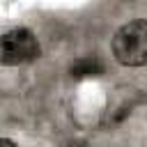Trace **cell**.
<instances>
[{
  "mask_svg": "<svg viewBox=\"0 0 147 147\" xmlns=\"http://www.w3.org/2000/svg\"><path fill=\"white\" fill-rule=\"evenodd\" d=\"M113 55L124 67L147 64V21H129L113 37Z\"/></svg>",
  "mask_w": 147,
  "mask_h": 147,
  "instance_id": "obj_1",
  "label": "cell"
},
{
  "mask_svg": "<svg viewBox=\"0 0 147 147\" xmlns=\"http://www.w3.org/2000/svg\"><path fill=\"white\" fill-rule=\"evenodd\" d=\"M0 147H18V145L11 142V140H7V138H0Z\"/></svg>",
  "mask_w": 147,
  "mask_h": 147,
  "instance_id": "obj_4",
  "label": "cell"
},
{
  "mask_svg": "<svg viewBox=\"0 0 147 147\" xmlns=\"http://www.w3.org/2000/svg\"><path fill=\"white\" fill-rule=\"evenodd\" d=\"M103 74V64L96 57H83L71 67V76L76 78H87V76H99Z\"/></svg>",
  "mask_w": 147,
  "mask_h": 147,
  "instance_id": "obj_3",
  "label": "cell"
},
{
  "mask_svg": "<svg viewBox=\"0 0 147 147\" xmlns=\"http://www.w3.org/2000/svg\"><path fill=\"white\" fill-rule=\"evenodd\" d=\"M41 53L37 37L28 28H14L0 34V64L2 67H18L37 60Z\"/></svg>",
  "mask_w": 147,
  "mask_h": 147,
  "instance_id": "obj_2",
  "label": "cell"
}]
</instances>
